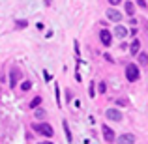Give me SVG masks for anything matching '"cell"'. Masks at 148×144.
Instances as JSON below:
<instances>
[{
  "instance_id": "cell-6",
  "label": "cell",
  "mask_w": 148,
  "mask_h": 144,
  "mask_svg": "<svg viewBox=\"0 0 148 144\" xmlns=\"http://www.w3.org/2000/svg\"><path fill=\"white\" fill-rule=\"evenodd\" d=\"M116 144H135V137L131 133H124L116 139Z\"/></svg>"
},
{
  "instance_id": "cell-7",
  "label": "cell",
  "mask_w": 148,
  "mask_h": 144,
  "mask_svg": "<svg viewBox=\"0 0 148 144\" xmlns=\"http://www.w3.org/2000/svg\"><path fill=\"white\" fill-rule=\"evenodd\" d=\"M101 131H103V139L107 142H112V141H114V131H112L109 126H103V129H101Z\"/></svg>"
},
{
  "instance_id": "cell-2",
  "label": "cell",
  "mask_w": 148,
  "mask_h": 144,
  "mask_svg": "<svg viewBox=\"0 0 148 144\" xmlns=\"http://www.w3.org/2000/svg\"><path fill=\"white\" fill-rule=\"evenodd\" d=\"M126 79L130 81V83H135V81H139V68L135 64H130L126 68Z\"/></svg>"
},
{
  "instance_id": "cell-12",
  "label": "cell",
  "mask_w": 148,
  "mask_h": 144,
  "mask_svg": "<svg viewBox=\"0 0 148 144\" xmlns=\"http://www.w3.org/2000/svg\"><path fill=\"white\" fill-rule=\"evenodd\" d=\"M34 114H36V118H38V120H43L45 116H47V112H45L43 109H36V112H34Z\"/></svg>"
},
{
  "instance_id": "cell-9",
  "label": "cell",
  "mask_w": 148,
  "mask_h": 144,
  "mask_svg": "<svg viewBox=\"0 0 148 144\" xmlns=\"http://www.w3.org/2000/svg\"><path fill=\"white\" fill-rule=\"evenodd\" d=\"M114 36L122 40V38H126V36H127V30L124 28V26H116V28H114Z\"/></svg>"
},
{
  "instance_id": "cell-17",
  "label": "cell",
  "mask_w": 148,
  "mask_h": 144,
  "mask_svg": "<svg viewBox=\"0 0 148 144\" xmlns=\"http://www.w3.org/2000/svg\"><path fill=\"white\" fill-rule=\"evenodd\" d=\"M98 90H99V94H105V90H107V86H105V83H99Z\"/></svg>"
},
{
  "instance_id": "cell-13",
  "label": "cell",
  "mask_w": 148,
  "mask_h": 144,
  "mask_svg": "<svg viewBox=\"0 0 148 144\" xmlns=\"http://www.w3.org/2000/svg\"><path fill=\"white\" fill-rule=\"evenodd\" d=\"M62 126H64V131H66V139H68V142H71V133H69V127H68V122H62Z\"/></svg>"
},
{
  "instance_id": "cell-18",
  "label": "cell",
  "mask_w": 148,
  "mask_h": 144,
  "mask_svg": "<svg viewBox=\"0 0 148 144\" xmlns=\"http://www.w3.org/2000/svg\"><path fill=\"white\" fill-rule=\"evenodd\" d=\"M26 26V21H17V28H25Z\"/></svg>"
},
{
  "instance_id": "cell-16",
  "label": "cell",
  "mask_w": 148,
  "mask_h": 144,
  "mask_svg": "<svg viewBox=\"0 0 148 144\" xmlns=\"http://www.w3.org/2000/svg\"><path fill=\"white\" fill-rule=\"evenodd\" d=\"M30 88H32V83H30V81H25V83L21 84V90H23V92H28Z\"/></svg>"
},
{
  "instance_id": "cell-15",
  "label": "cell",
  "mask_w": 148,
  "mask_h": 144,
  "mask_svg": "<svg viewBox=\"0 0 148 144\" xmlns=\"http://www.w3.org/2000/svg\"><path fill=\"white\" fill-rule=\"evenodd\" d=\"M40 105H41V97L38 96V97H34V99H32V103H30V107H32V109H38Z\"/></svg>"
},
{
  "instance_id": "cell-8",
  "label": "cell",
  "mask_w": 148,
  "mask_h": 144,
  "mask_svg": "<svg viewBox=\"0 0 148 144\" xmlns=\"http://www.w3.org/2000/svg\"><path fill=\"white\" fill-rule=\"evenodd\" d=\"M107 17L111 19L112 23H118L120 19H122V13H120V11H116V10H112V8H111V10H107Z\"/></svg>"
},
{
  "instance_id": "cell-22",
  "label": "cell",
  "mask_w": 148,
  "mask_h": 144,
  "mask_svg": "<svg viewBox=\"0 0 148 144\" xmlns=\"http://www.w3.org/2000/svg\"><path fill=\"white\" fill-rule=\"evenodd\" d=\"M38 144H53V142H47V141H45V142H38Z\"/></svg>"
},
{
  "instance_id": "cell-19",
  "label": "cell",
  "mask_w": 148,
  "mask_h": 144,
  "mask_svg": "<svg viewBox=\"0 0 148 144\" xmlns=\"http://www.w3.org/2000/svg\"><path fill=\"white\" fill-rule=\"evenodd\" d=\"M107 2H109V4H112V6H118L122 0H107Z\"/></svg>"
},
{
  "instance_id": "cell-23",
  "label": "cell",
  "mask_w": 148,
  "mask_h": 144,
  "mask_svg": "<svg viewBox=\"0 0 148 144\" xmlns=\"http://www.w3.org/2000/svg\"><path fill=\"white\" fill-rule=\"evenodd\" d=\"M47 2H51V0H47Z\"/></svg>"
},
{
  "instance_id": "cell-14",
  "label": "cell",
  "mask_w": 148,
  "mask_h": 144,
  "mask_svg": "<svg viewBox=\"0 0 148 144\" xmlns=\"http://www.w3.org/2000/svg\"><path fill=\"white\" fill-rule=\"evenodd\" d=\"M139 62H141V66H146L148 64V54L141 53V54H139Z\"/></svg>"
},
{
  "instance_id": "cell-1",
  "label": "cell",
  "mask_w": 148,
  "mask_h": 144,
  "mask_svg": "<svg viewBox=\"0 0 148 144\" xmlns=\"http://www.w3.org/2000/svg\"><path fill=\"white\" fill-rule=\"evenodd\" d=\"M34 131H38L40 135H45V137H53L54 135V131H53V127L49 126V124H34Z\"/></svg>"
},
{
  "instance_id": "cell-4",
  "label": "cell",
  "mask_w": 148,
  "mask_h": 144,
  "mask_svg": "<svg viewBox=\"0 0 148 144\" xmlns=\"http://www.w3.org/2000/svg\"><path fill=\"white\" fill-rule=\"evenodd\" d=\"M99 40H101V43H103L105 47H109V45L112 43V34L109 32V30H101L99 32Z\"/></svg>"
},
{
  "instance_id": "cell-10",
  "label": "cell",
  "mask_w": 148,
  "mask_h": 144,
  "mask_svg": "<svg viewBox=\"0 0 148 144\" xmlns=\"http://www.w3.org/2000/svg\"><path fill=\"white\" fill-rule=\"evenodd\" d=\"M139 49H141V43H139V40H133V43L130 45V53H131V54H137Z\"/></svg>"
},
{
  "instance_id": "cell-20",
  "label": "cell",
  "mask_w": 148,
  "mask_h": 144,
  "mask_svg": "<svg viewBox=\"0 0 148 144\" xmlns=\"http://www.w3.org/2000/svg\"><path fill=\"white\" fill-rule=\"evenodd\" d=\"M88 94H90V97H94V94H96L94 92V84H90V92H88Z\"/></svg>"
},
{
  "instance_id": "cell-11",
  "label": "cell",
  "mask_w": 148,
  "mask_h": 144,
  "mask_svg": "<svg viewBox=\"0 0 148 144\" xmlns=\"http://www.w3.org/2000/svg\"><path fill=\"white\" fill-rule=\"evenodd\" d=\"M124 8H126V13H127V15H133V13H135L133 2H126V6H124Z\"/></svg>"
},
{
  "instance_id": "cell-3",
  "label": "cell",
  "mask_w": 148,
  "mask_h": 144,
  "mask_svg": "<svg viewBox=\"0 0 148 144\" xmlns=\"http://www.w3.org/2000/svg\"><path fill=\"white\" fill-rule=\"evenodd\" d=\"M105 116H107L109 120H112V122H120V120H122V112L116 111V109H107V111H105Z\"/></svg>"
},
{
  "instance_id": "cell-21",
  "label": "cell",
  "mask_w": 148,
  "mask_h": 144,
  "mask_svg": "<svg viewBox=\"0 0 148 144\" xmlns=\"http://www.w3.org/2000/svg\"><path fill=\"white\" fill-rule=\"evenodd\" d=\"M137 4H139L141 8H146V2H145V0H137Z\"/></svg>"
},
{
  "instance_id": "cell-5",
  "label": "cell",
  "mask_w": 148,
  "mask_h": 144,
  "mask_svg": "<svg viewBox=\"0 0 148 144\" xmlns=\"http://www.w3.org/2000/svg\"><path fill=\"white\" fill-rule=\"evenodd\" d=\"M21 79V71H19L17 68H11V73H10V86L15 88L17 86V81Z\"/></svg>"
}]
</instances>
